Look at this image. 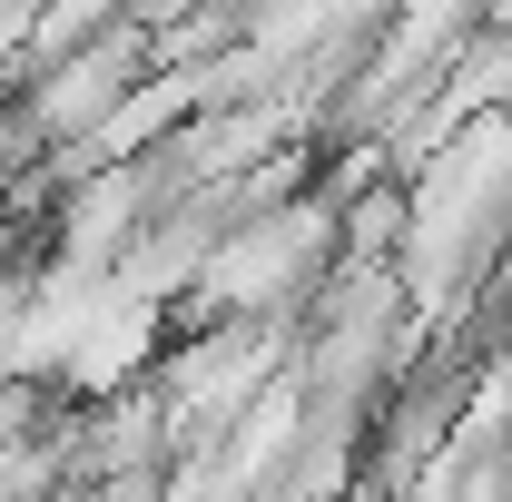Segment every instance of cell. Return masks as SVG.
<instances>
[{"label":"cell","instance_id":"obj_1","mask_svg":"<svg viewBox=\"0 0 512 502\" xmlns=\"http://www.w3.org/2000/svg\"><path fill=\"white\" fill-rule=\"evenodd\" d=\"M394 207H404V197H394V188L355 197V227H345V237H355V247H384V237H394Z\"/></svg>","mask_w":512,"mask_h":502}]
</instances>
